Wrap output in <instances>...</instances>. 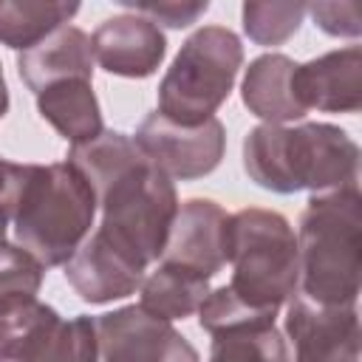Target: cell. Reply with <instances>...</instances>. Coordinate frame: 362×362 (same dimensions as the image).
I'll return each mask as SVG.
<instances>
[{
	"label": "cell",
	"mask_w": 362,
	"mask_h": 362,
	"mask_svg": "<svg viewBox=\"0 0 362 362\" xmlns=\"http://www.w3.org/2000/svg\"><path fill=\"white\" fill-rule=\"evenodd\" d=\"M68 161L96 192L99 232L144 263L158 260L178 212L173 178L147 158L133 136L116 130H102L93 141L71 147Z\"/></svg>",
	"instance_id": "cell-1"
},
{
	"label": "cell",
	"mask_w": 362,
	"mask_h": 362,
	"mask_svg": "<svg viewBox=\"0 0 362 362\" xmlns=\"http://www.w3.org/2000/svg\"><path fill=\"white\" fill-rule=\"evenodd\" d=\"M226 263L232 280L198 305L201 328L218 337L274 325L277 308L297 291V238L288 221L257 206L229 215Z\"/></svg>",
	"instance_id": "cell-2"
},
{
	"label": "cell",
	"mask_w": 362,
	"mask_h": 362,
	"mask_svg": "<svg viewBox=\"0 0 362 362\" xmlns=\"http://www.w3.org/2000/svg\"><path fill=\"white\" fill-rule=\"evenodd\" d=\"M96 192L79 167L11 164L6 184V215L20 249L42 266H65L88 238Z\"/></svg>",
	"instance_id": "cell-3"
},
{
	"label": "cell",
	"mask_w": 362,
	"mask_h": 362,
	"mask_svg": "<svg viewBox=\"0 0 362 362\" xmlns=\"http://www.w3.org/2000/svg\"><path fill=\"white\" fill-rule=\"evenodd\" d=\"M243 167L272 192H328L356 184L359 147L334 124H260L243 141Z\"/></svg>",
	"instance_id": "cell-4"
},
{
	"label": "cell",
	"mask_w": 362,
	"mask_h": 362,
	"mask_svg": "<svg viewBox=\"0 0 362 362\" xmlns=\"http://www.w3.org/2000/svg\"><path fill=\"white\" fill-rule=\"evenodd\" d=\"M362 272V215L356 184L314 192L297 235L300 294L325 305H354Z\"/></svg>",
	"instance_id": "cell-5"
},
{
	"label": "cell",
	"mask_w": 362,
	"mask_h": 362,
	"mask_svg": "<svg viewBox=\"0 0 362 362\" xmlns=\"http://www.w3.org/2000/svg\"><path fill=\"white\" fill-rule=\"evenodd\" d=\"M240 62L243 45L235 31L223 25L198 28L164 74L156 113L181 127H198L206 119H215V110L232 90Z\"/></svg>",
	"instance_id": "cell-6"
},
{
	"label": "cell",
	"mask_w": 362,
	"mask_h": 362,
	"mask_svg": "<svg viewBox=\"0 0 362 362\" xmlns=\"http://www.w3.org/2000/svg\"><path fill=\"white\" fill-rule=\"evenodd\" d=\"M0 362H96L93 317L62 320L40 300L6 305L0 308Z\"/></svg>",
	"instance_id": "cell-7"
},
{
	"label": "cell",
	"mask_w": 362,
	"mask_h": 362,
	"mask_svg": "<svg viewBox=\"0 0 362 362\" xmlns=\"http://www.w3.org/2000/svg\"><path fill=\"white\" fill-rule=\"evenodd\" d=\"M96 362H198V351L167 320L127 305L93 317Z\"/></svg>",
	"instance_id": "cell-8"
},
{
	"label": "cell",
	"mask_w": 362,
	"mask_h": 362,
	"mask_svg": "<svg viewBox=\"0 0 362 362\" xmlns=\"http://www.w3.org/2000/svg\"><path fill=\"white\" fill-rule=\"evenodd\" d=\"M133 139L153 164L181 181L212 173L226 147V130L218 119H206L198 127H181L161 113H150Z\"/></svg>",
	"instance_id": "cell-9"
},
{
	"label": "cell",
	"mask_w": 362,
	"mask_h": 362,
	"mask_svg": "<svg viewBox=\"0 0 362 362\" xmlns=\"http://www.w3.org/2000/svg\"><path fill=\"white\" fill-rule=\"evenodd\" d=\"M291 362H359L356 305H325L291 294L286 311Z\"/></svg>",
	"instance_id": "cell-10"
},
{
	"label": "cell",
	"mask_w": 362,
	"mask_h": 362,
	"mask_svg": "<svg viewBox=\"0 0 362 362\" xmlns=\"http://www.w3.org/2000/svg\"><path fill=\"white\" fill-rule=\"evenodd\" d=\"M144 269L147 263L139 255L96 229L65 263V277L85 303H110L133 294L144 280Z\"/></svg>",
	"instance_id": "cell-11"
},
{
	"label": "cell",
	"mask_w": 362,
	"mask_h": 362,
	"mask_svg": "<svg viewBox=\"0 0 362 362\" xmlns=\"http://www.w3.org/2000/svg\"><path fill=\"white\" fill-rule=\"evenodd\" d=\"M229 215L209 198H189L178 206L161 260L187 266L204 277H215L226 266Z\"/></svg>",
	"instance_id": "cell-12"
},
{
	"label": "cell",
	"mask_w": 362,
	"mask_h": 362,
	"mask_svg": "<svg viewBox=\"0 0 362 362\" xmlns=\"http://www.w3.org/2000/svg\"><path fill=\"white\" fill-rule=\"evenodd\" d=\"M294 96L308 113H356L362 105V48L348 45L294 71Z\"/></svg>",
	"instance_id": "cell-13"
},
{
	"label": "cell",
	"mask_w": 362,
	"mask_h": 362,
	"mask_svg": "<svg viewBox=\"0 0 362 362\" xmlns=\"http://www.w3.org/2000/svg\"><path fill=\"white\" fill-rule=\"evenodd\" d=\"M93 62L116 76H150L164 51L167 40L158 25L141 14L107 17L90 37Z\"/></svg>",
	"instance_id": "cell-14"
},
{
	"label": "cell",
	"mask_w": 362,
	"mask_h": 362,
	"mask_svg": "<svg viewBox=\"0 0 362 362\" xmlns=\"http://www.w3.org/2000/svg\"><path fill=\"white\" fill-rule=\"evenodd\" d=\"M20 79L34 90H45L62 79H88L93 74L90 37L76 25H59L42 42L17 57Z\"/></svg>",
	"instance_id": "cell-15"
},
{
	"label": "cell",
	"mask_w": 362,
	"mask_h": 362,
	"mask_svg": "<svg viewBox=\"0 0 362 362\" xmlns=\"http://www.w3.org/2000/svg\"><path fill=\"white\" fill-rule=\"evenodd\" d=\"M294 71L297 62L283 54L257 57L243 76V105L269 124L303 119L305 110L294 96Z\"/></svg>",
	"instance_id": "cell-16"
},
{
	"label": "cell",
	"mask_w": 362,
	"mask_h": 362,
	"mask_svg": "<svg viewBox=\"0 0 362 362\" xmlns=\"http://www.w3.org/2000/svg\"><path fill=\"white\" fill-rule=\"evenodd\" d=\"M37 110L74 147L102 133V113L88 79H62L37 93Z\"/></svg>",
	"instance_id": "cell-17"
},
{
	"label": "cell",
	"mask_w": 362,
	"mask_h": 362,
	"mask_svg": "<svg viewBox=\"0 0 362 362\" xmlns=\"http://www.w3.org/2000/svg\"><path fill=\"white\" fill-rule=\"evenodd\" d=\"M206 294H209V277L167 260H161L156 272H150L141 280V308L167 322L178 317L184 320L192 311H198Z\"/></svg>",
	"instance_id": "cell-18"
},
{
	"label": "cell",
	"mask_w": 362,
	"mask_h": 362,
	"mask_svg": "<svg viewBox=\"0 0 362 362\" xmlns=\"http://www.w3.org/2000/svg\"><path fill=\"white\" fill-rule=\"evenodd\" d=\"M79 11L76 3H31V0H0V42L8 48H34L51 31L65 25Z\"/></svg>",
	"instance_id": "cell-19"
},
{
	"label": "cell",
	"mask_w": 362,
	"mask_h": 362,
	"mask_svg": "<svg viewBox=\"0 0 362 362\" xmlns=\"http://www.w3.org/2000/svg\"><path fill=\"white\" fill-rule=\"evenodd\" d=\"M209 362H286V342L274 325L212 337Z\"/></svg>",
	"instance_id": "cell-20"
},
{
	"label": "cell",
	"mask_w": 362,
	"mask_h": 362,
	"mask_svg": "<svg viewBox=\"0 0 362 362\" xmlns=\"http://www.w3.org/2000/svg\"><path fill=\"white\" fill-rule=\"evenodd\" d=\"M303 3H246L243 6V31L260 45H280L297 34L303 23Z\"/></svg>",
	"instance_id": "cell-21"
},
{
	"label": "cell",
	"mask_w": 362,
	"mask_h": 362,
	"mask_svg": "<svg viewBox=\"0 0 362 362\" xmlns=\"http://www.w3.org/2000/svg\"><path fill=\"white\" fill-rule=\"evenodd\" d=\"M45 266L34 260L25 249L6 243L0 249V308L37 300Z\"/></svg>",
	"instance_id": "cell-22"
},
{
	"label": "cell",
	"mask_w": 362,
	"mask_h": 362,
	"mask_svg": "<svg viewBox=\"0 0 362 362\" xmlns=\"http://www.w3.org/2000/svg\"><path fill=\"white\" fill-rule=\"evenodd\" d=\"M305 11H311V17L317 20V25L325 34L359 37V31H362V6L356 0H351V3H317V6H305Z\"/></svg>",
	"instance_id": "cell-23"
},
{
	"label": "cell",
	"mask_w": 362,
	"mask_h": 362,
	"mask_svg": "<svg viewBox=\"0 0 362 362\" xmlns=\"http://www.w3.org/2000/svg\"><path fill=\"white\" fill-rule=\"evenodd\" d=\"M124 8L153 20V23H164L170 28H184L189 23H195L201 14H206L209 3H124Z\"/></svg>",
	"instance_id": "cell-24"
},
{
	"label": "cell",
	"mask_w": 362,
	"mask_h": 362,
	"mask_svg": "<svg viewBox=\"0 0 362 362\" xmlns=\"http://www.w3.org/2000/svg\"><path fill=\"white\" fill-rule=\"evenodd\" d=\"M8 170H11V161H6L0 156V206L6 209V184H8Z\"/></svg>",
	"instance_id": "cell-25"
},
{
	"label": "cell",
	"mask_w": 362,
	"mask_h": 362,
	"mask_svg": "<svg viewBox=\"0 0 362 362\" xmlns=\"http://www.w3.org/2000/svg\"><path fill=\"white\" fill-rule=\"evenodd\" d=\"M8 110V90H6V79H3V68H0V119Z\"/></svg>",
	"instance_id": "cell-26"
},
{
	"label": "cell",
	"mask_w": 362,
	"mask_h": 362,
	"mask_svg": "<svg viewBox=\"0 0 362 362\" xmlns=\"http://www.w3.org/2000/svg\"><path fill=\"white\" fill-rule=\"evenodd\" d=\"M6 226H8V215H6V209L0 206V249L6 246Z\"/></svg>",
	"instance_id": "cell-27"
}]
</instances>
